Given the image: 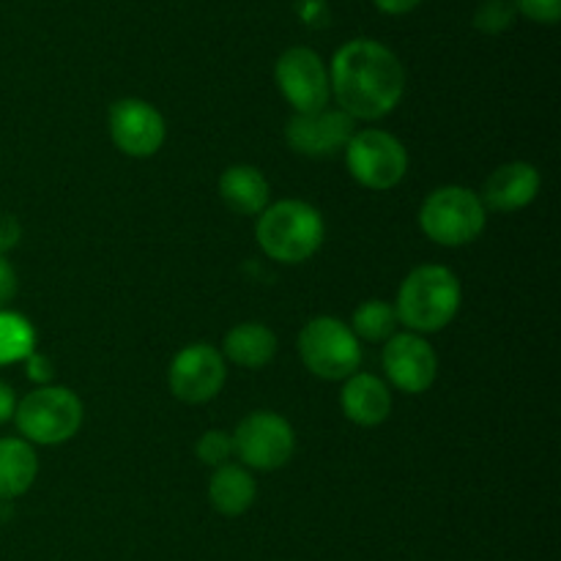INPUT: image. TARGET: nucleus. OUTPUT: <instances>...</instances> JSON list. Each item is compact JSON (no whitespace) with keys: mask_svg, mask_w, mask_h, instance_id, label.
I'll return each instance as SVG.
<instances>
[{"mask_svg":"<svg viewBox=\"0 0 561 561\" xmlns=\"http://www.w3.org/2000/svg\"><path fill=\"white\" fill-rule=\"evenodd\" d=\"M222 356L244 370H261L277 356V334L263 323H239L225 334Z\"/></svg>","mask_w":561,"mask_h":561,"instance_id":"nucleus-17","label":"nucleus"},{"mask_svg":"<svg viewBox=\"0 0 561 561\" xmlns=\"http://www.w3.org/2000/svg\"><path fill=\"white\" fill-rule=\"evenodd\" d=\"M110 137L126 157L148 159L168 137L162 113L142 99H121L110 107Z\"/></svg>","mask_w":561,"mask_h":561,"instance_id":"nucleus-12","label":"nucleus"},{"mask_svg":"<svg viewBox=\"0 0 561 561\" xmlns=\"http://www.w3.org/2000/svg\"><path fill=\"white\" fill-rule=\"evenodd\" d=\"M16 296V272L11 263L0 255V310H5L11 299Z\"/></svg>","mask_w":561,"mask_h":561,"instance_id":"nucleus-27","label":"nucleus"},{"mask_svg":"<svg viewBox=\"0 0 561 561\" xmlns=\"http://www.w3.org/2000/svg\"><path fill=\"white\" fill-rule=\"evenodd\" d=\"M540 192V170L529 162H510L493 170L482 190V206L499 214H513L529 206Z\"/></svg>","mask_w":561,"mask_h":561,"instance_id":"nucleus-14","label":"nucleus"},{"mask_svg":"<svg viewBox=\"0 0 561 561\" xmlns=\"http://www.w3.org/2000/svg\"><path fill=\"white\" fill-rule=\"evenodd\" d=\"M513 5L531 22L542 25H557L561 20V0H513Z\"/></svg>","mask_w":561,"mask_h":561,"instance_id":"nucleus-24","label":"nucleus"},{"mask_svg":"<svg viewBox=\"0 0 561 561\" xmlns=\"http://www.w3.org/2000/svg\"><path fill=\"white\" fill-rule=\"evenodd\" d=\"M463 301L458 277L447 266H416L403 279L394 301V312L414 334H436L455 321Z\"/></svg>","mask_w":561,"mask_h":561,"instance_id":"nucleus-2","label":"nucleus"},{"mask_svg":"<svg viewBox=\"0 0 561 561\" xmlns=\"http://www.w3.org/2000/svg\"><path fill=\"white\" fill-rule=\"evenodd\" d=\"M233 449L241 463L257 471L283 469L296 449V433L285 416L274 411H255L244 416L233 433Z\"/></svg>","mask_w":561,"mask_h":561,"instance_id":"nucleus-8","label":"nucleus"},{"mask_svg":"<svg viewBox=\"0 0 561 561\" xmlns=\"http://www.w3.org/2000/svg\"><path fill=\"white\" fill-rule=\"evenodd\" d=\"M225 376V356L208 343H192L175 354L168 370V383L181 403L197 405L222 392Z\"/></svg>","mask_w":561,"mask_h":561,"instance_id":"nucleus-10","label":"nucleus"},{"mask_svg":"<svg viewBox=\"0 0 561 561\" xmlns=\"http://www.w3.org/2000/svg\"><path fill=\"white\" fill-rule=\"evenodd\" d=\"M219 197L225 206L241 217H261L268 208V190L266 175L252 164H233L219 175Z\"/></svg>","mask_w":561,"mask_h":561,"instance_id":"nucleus-16","label":"nucleus"},{"mask_svg":"<svg viewBox=\"0 0 561 561\" xmlns=\"http://www.w3.org/2000/svg\"><path fill=\"white\" fill-rule=\"evenodd\" d=\"M14 411H16L14 389H11L5 381H0V425L9 420H14Z\"/></svg>","mask_w":561,"mask_h":561,"instance_id":"nucleus-29","label":"nucleus"},{"mask_svg":"<svg viewBox=\"0 0 561 561\" xmlns=\"http://www.w3.org/2000/svg\"><path fill=\"white\" fill-rule=\"evenodd\" d=\"M22 228L11 214H0V255H5L9 250H14L20 244Z\"/></svg>","mask_w":561,"mask_h":561,"instance_id":"nucleus-26","label":"nucleus"},{"mask_svg":"<svg viewBox=\"0 0 561 561\" xmlns=\"http://www.w3.org/2000/svg\"><path fill=\"white\" fill-rule=\"evenodd\" d=\"M340 405L354 425L376 427L387 422L389 411H392V392L373 373H354L351 378H345Z\"/></svg>","mask_w":561,"mask_h":561,"instance_id":"nucleus-15","label":"nucleus"},{"mask_svg":"<svg viewBox=\"0 0 561 561\" xmlns=\"http://www.w3.org/2000/svg\"><path fill=\"white\" fill-rule=\"evenodd\" d=\"M383 370L389 383L405 394H422L438 376V356L422 334H392L383 348Z\"/></svg>","mask_w":561,"mask_h":561,"instance_id":"nucleus-13","label":"nucleus"},{"mask_svg":"<svg viewBox=\"0 0 561 561\" xmlns=\"http://www.w3.org/2000/svg\"><path fill=\"white\" fill-rule=\"evenodd\" d=\"M345 164L354 181L367 190H392L409 173V151L394 135L383 129L354 131L345 146Z\"/></svg>","mask_w":561,"mask_h":561,"instance_id":"nucleus-7","label":"nucleus"},{"mask_svg":"<svg viewBox=\"0 0 561 561\" xmlns=\"http://www.w3.org/2000/svg\"><path fill=\"white\" fill-rule=\"evenodd\" d=\"M38 474V458L25 438H0V502L31 491Z\"/></svg>","mask_w":561,"mask_h":561,"instance_id":"nucleus-18","label":"nucleus"},{"mask_svg":"<svg viewBox=\"0 0 561 561\" xmlns=\"http://www.w3.org/2000/svg\"><path fill=\"white\" fill-rule=\"evenodd\" d=\"M25 370H27V378H31L36 387H49V381H53V362L47 359L44 354H38V351H33L31 356L25 359Z\"/></svg>","mask_w":561,"mask_h":561,"instance_id":"nucleus-25","label":"nucleus"},{"mask_svg":"<svg viewBox=\"0 0 561 561\" xmlns=\"http://www.w3.org/2000/svg\"><path fill=\"white\" fill-rule=\"evenodd\" d=\"M36 351V329L20 312L0 310V367L25 362Z\"/></svg>","mask_w":561,"mask_h":561,"instance_id":"nucleus-21","label":"nucleus"},{"mask_svg":"<svg viewBox=\"0 0 561 561\" xmlns=\"http://www.w3.org/2000/svg\"><path fill=\"white\" fill-rule=\"evenodd\" d=\"M323 217L305 201H279L257 217V244L277 263H305L321 250Z\"/></svg>","mask_w":561,"mask_h":561,"instance_id":"nucleus-3","label":"nucleus"},{"mask_svg":"<svg viewBox=\"0 0 561 561\" xmlns=\"http://www.w3.org/2000/svg\"><path fill=\"white\" fill-rule=\"evenodd\" d=\"M356 131V121L343 110H318V113H294L285 126V140L296 153L310 159H329L345 151Z\"/></svg>","mask_w":561,"mask_h":561,"instance_id":"nucleus-11","label":"nucleus"},{"mask_svg":"<svg viewBox=\"0 0 561 561\" xmlns=\"http://www.w3.org/2000/svg\"><path fill=\"white\" fill-rule=\"evenodd\" d=\"M195 453H197V458H201L203 466L222 469V466H228L230 458L236 455L233 436L225 431H206L201 436V442H197Z\"/></svg>","mask_w":561,"mask_h":561,"instance_id":"nucleus-23","label":"nucleus"},{"mask_svg":"<svg viewBox=\"0 0 561 561\" xmlns=\"http://www.w3.org/2000/svg\"><path fill=\"white\" fill-rule=\"evenodd\" d=\"M274 80L294 113H318V110L329 107V99H332L329 69L316 49H285L274 66Z\"/></svg>","mask_w":561,"mask_h":561,"instance_id":"nucleus-9","label":"nucleus"},{"mask_svg":"<svg viewBox=\"0 0 561 561\" xmlns=\"http://www.w3.org/2000/svg\"><path fill=\"white\" fill-rule=\"evenodd\" d=\"M398 312L394 305L381 299H370L365 305L356 307L354 323H351V332L356 334V340H367V343H387L392 334H398Z\"/></svg>","mask_w":561,"mask_h":561,"instance_id":"nucleus-20","label":"nucleus"},{"mask_svg":"<svg viewBox=\"0 0 561 561\" xmlns=\"http://www.w3.org/2000/svg\"><path fill=\"white\" fill-rule=\"evenodd\" d=\"M299 356L312 376L323 381H345L359 373L362 343L343 321L321 316L299 332Z\"/></svg>","mask_w":561,"mask_h":561,"instance_id":"nucleus-6","label":"nucleus"},{"mask_svg":"<svg viewBox=\"0 0 561 561\" xmlns=\"http://www.w3.org/2000/svg\"><path fill=\"white\" fill-rule=\"evenodd\" d=\"M515 5L513 0H485L480 3L474 14V27L480 33H488V36H499V33L507 31L515 20Z\"/></svg>","mask_w":561,"mask_h":561,"instance_id":"nucleus-22","label":"nucleus"},{"mask_svg":"<svg viewBox=\"0 0 561 561\" xmlns=\"http://www.w3.org/2000/svg\"><path fill=\"white\" fill-rule=\"evenodd\" d=\"M373 3H376V9L383 11V14L400 16V14H409V11H414L422 0H373Z\"/></svg>","mask_w":561,"mask_h":561,"instance_id":"nucleus-28","label":"nucleus"},{"mask_svg":"<svg viewBox=\"0 0 561 561\" xmlns=\"http://www.w3.org/2000/svg\"><path fill=\"white\" fill-rule=\"evenodd\" d=\"M329 85L345 115L354 121H378L403 99L405 69L387 44L376 38H351L334 53Z\"/></svg>","mask_w":561,"mask_h":561,"instance_id":"nucleus-1","label":"nucleus"},{"mask_svg":"<svg viewBox=\"0 0 561 561\" xmlns=\"http://www.w3.org/2000/svg\"><path fill=\"white\" fill-rule=\"evenodd\" d=\"M488 208L480 195L466 186H442L431 192L420 208V228L442 247H466L485 230Z\"/></svg>","mask_w":561,"mask_h":561,"instance_id":"nucleus-5","label":"nucleus"},{"mask_svg":"<svg viewBox=\"0 0 561 561\" xmlns=\"http://www.w3.org/2000/svg\"><path fill=\"white\" fill-rule=\"evenodd\" d=\"M257 485L252 474L241 466H222L214 471L211 482H208V502L217 513L228 515V518H239L247 510L255 504Z\"/></svg>","mask_w":561,"mask_h":561,"instance_id":"nucleus-19","label":"nucleus"},{"mask_svg":"<svg viewBox=\"0 0 561 561\" xmlns=\"http://www.w3.org/2000/svg\"><path fill=\"white\" fill-rule=\"evenodd\" d=\"M82 400L69 387H36L16 403L14 422L27 444L55 447L75 438L82 427Z\"/></svg>","mask_w":561,"mask_h":561,"instance_id":"nucleus-4","label":"nucleus"}]
</instances>
